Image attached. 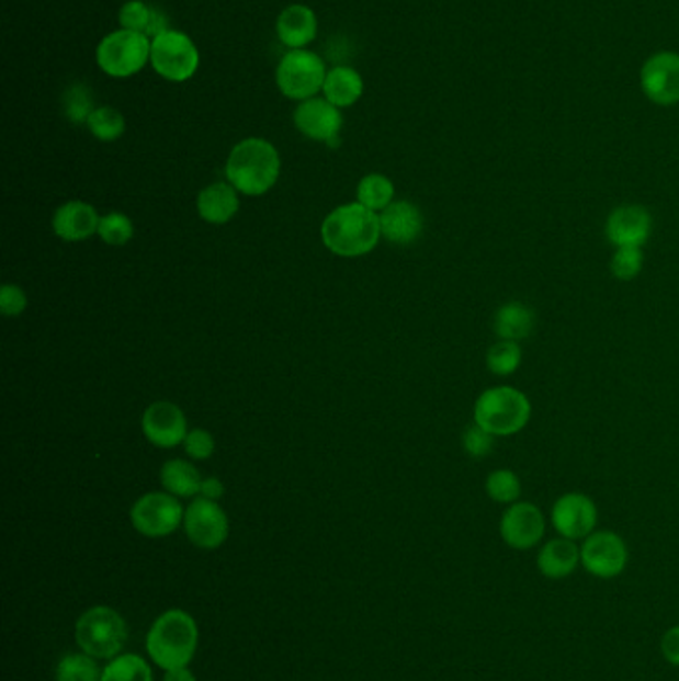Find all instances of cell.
I'll return each mask as SVG.
<instances>
[{
  "instance_id": "cell-1",
  "label": "cell",
  "mask_w": 679,
  "mask_h": 681,
  "mask_svg": "<svg viewBox=\"0 0 679 681\" xmlns=\"http://www.w3.org/2000/svg\"><path fill=\"white\" fill-rule=\"evenodd\" d=\"M381 236L377 212L359 202L335 207L321 226L325 248L339 258L367 256L377 248Z\"/></svg>"
},
{
  "instance_id": "cell-2",
  "label": "cell",
  "mask_w": 679,
  "mask_h": 681,
  "mask_svg": "<svg viewBox=\"0 0 679 681\" xmlns=\"http://www.w3.org/2000/svg\"><path fill=\"white\" fill-rule=\"evenodd\" d=\"M197 644L200 627L194 616L180 608L166 610L156 617L146 636V651L163 671L188 668L194 660Z\"/></svg>"
},
{
  "instance_id": "cell-3",
  "label": "cell",
  "mask_w": 679,
  "mask_h": 681,
  "mask_svg": "<svg viewBox=\"0 0 679 681\" xmlns=\"http://www.w3.org/2000/svg\"><path fill=\"white\" fill-rule=\"evenodd\" d=\"M281 172L280 151L263 138H246L229 151L226 178L239 194L258 197L278 184Z\"/></svg>"
},
{
  "instance_id": "cell-4",
  "label": "cell",
  "mask_w": 679,
  "mask_h": 681,
  "mask_svg": "<svg viewBox=\"0 0 679 681\" xmlns=\"http://www.w3.org/2000/svg\"><path fill=\"white\" fill-rule=\"evenodd\" d=\"M76 646L94 660H114L128 642V626L120 612L110 605L88 608L75 624Z\"/></svg>"
},
{
  "instance_id": "cell-5",
  "label": "cell",
  "mask_w": 679,
  "mask_h": 681,
  "mask_svg": "<svg viewBox=\"0 0 679 681\" xmlns=\"http://www.w3.org/2000/svg\"><path fill=\"white\" fill-rule=\"evenodd\" d=\"M532 405L522 390L514 387L486 389L475 402V422L495 436L520 433L530 421Z\"/></svg>"
},
{
  "instance_id": "cell-6",
  "label": "cell",
  "mask_w": 679,
  "mask_h": 681,
  "mask_svg": "<svg viewBox=\"0 0 679 681\" xmlns=\"http://www.w3.org/2000/svg\"><path fill=\"white\" fill-rule=\"evenodd\" d=\"M151 41L146 34L116 31L104 36L97 48V63L104 75L129 78L150 60Z\"/></svg>"
},
{
  "instance_id": "cell-7",
  "label": "cell",
  "mask_w": 679,
  "mask_h": 681,
  "mask_svg": "<svg viewBox=\"0 0 679 681\" xmlns=\"http://www.w3.org/2000/svg\"><path fill=\"white\" fill-rule=\"evenodd\" d=\"M325 78L327 70L324 60L305 48L285 53L275 70L281 94L299 102L319 94V90H324Z\"/></svg>"
},
{
  "instance_id": "cell-8",
  "label": "cell",
  "mask_w": 679,
  "mask_h": 681,
  "mask_svg": "<svg viewBox=\"0 0 679 681\" xmlns=\"http://www.w3.org/2000/svg\"><path fill=\"white\" fill-rule=\"evenodd\" d=\"M150 63L166 80L185 82L197 72L200 53L188 34L170 29L151 38Z\"/></svg>"
},
{
  "instance_id": "cell-9",
  "label": "cell",
  "mask_w": 679,
  "mask_h": 681,
  "mask_svg": "<svg viewBox=\"0 0 679 681\" xmlns=\"http://www.w3.org/2000/svg\"><path fill=\"white\" fill-rule=\"evenodd\" d=\"M185 510L170 492H148L134 502L129 520L146 538H166L184 524Z\"/></svg>"
},
{
  "instance_id": "cell-10",
  "label": "cell",
  "mask_w": 679,
  "mask_h": 681,
  "mask_svg": "<svg viewBox=\"0 0 679 681\" xmlns=\"http://www.w3.org/2000/svg\"><path fill=\"white\" fill-rule=\"evenodd\" d=\"M640 88L644 97L661 109L679 102V53L661 50L649 56L640 68Z\"/></svg>"
},
{
  "instance_id": "cell-11",
  "label": "cell",
  "mask_w": 679,
  "mask_h": 681,
  "mask_svg": "<svg viewBox=\"0 0 679 681\" xmlns=\"http://www.w3.org/2000/svg\"><path fill=\"white\" fill-rule=\"evenodd\" d=\"M184 530L188 541L202 551H216L224 546L229 534L226 510L216 500L195 497L185 509Z\"/></svg>"
},
{
  "instance_id": "cell-12",
  "label": "cell",
  "mask_w": 679,
  "mask_h": 681,
  "mask_svg": "<svg viewBox=\"0 0 679 681\" xmlns=\"http://www.w3.org/2000/svg\"><path fill=\"white\" fill-rule=\"evenodd\" d=\"M552 524L562 538H588L598 524V509L582 492H568L552 507Z\"/></svg>"
},
{
  "instance_id": "cell-13",
  "label": "cell",
  "mask_w": 679,
  "mask_h": 681,
  "mask_svg": "<svg viewBox=\"0 0 679 681\" xmlns=\"http://www.w3.org/2000/svg\"><path fill=\"white\" fill-rule=\"evenodd\" d=\"M580 554L584 568L598 578H615L624 572L627 564L625 542L610 530L592 532L584 542Z\"/></svg>"
},
{
  "instance_id": "cell-14",
  "label": "cell",
  "mask_w": 679,
  "mask_h": 681,
  "mask_svg": "<svg viewBox=\"0 0 679 681\" xmlns=\"http://www.w3.org/2000/svg\"><path fill=\"white\" fill-rule=\"evenodd\" d=\"M144 436L158 449H173L188 436V421L178 405L170 400H156L142 417Z\"/></svg>"
},
{
  "instance_id": "cell-15",
  "label": "cell",
  "mask_w": 679,
  "mask_h": 681,
  "mask_svg": "<svg viewBox=\"0 0 679 681\" xmlns=\"http://www.w3.org/2000/svg\"><path fill=\"white\" fill-rule=\"evenodd\" d=\"M295 128L309 140L337 144L343 128V114L327 98H309L293 112Z\"/></svg>"
},
{
  "instance_id": "cell-16",
  "label": "cell",
  "mask_w": 679,
  "mask_h": 681,
  "mask_svg": "<svg viewBox=\"0 0 679 681\" xmlns=\"http://www.w3.org/2000/svg\"><path fill=\"white\" fill-rule=\"evenodd\" d=\"M546 530V520L539 507L530 502H514L502 514L500 536L514 551L534 548Z\"/></svg>"
},
{
  "instance_id": "cell-17",
  "label": "cell",
  "mask_w": 679,
  "mask_h": 681,
  "mask_svg": "<svg viewBox=\"0 0 679 681\" xmlns=\"http://www.w3.org/2000/svg\"><path fill=\"white\" fill-rule=\"evenodd\" d=\"M652 216L646 207H615L606 222V238L615 248H642L652 236Z\"/></svg>"
},
{
  "instance_id": "cell-18",
  "label": "cell",
  "mask_w": 679,
  "mask_h": 681,
  "mask_svg": "<svg viewBox=\"0 0 679 681\" xmlns=\"http://www.w3.org/2000/svg\"><path fill=\"white\" fill-rule=\"evenodd\" d=\"M378 222H381L383 238L395 246L415 243L421 238L422 227H425L421 209L405 200L393 202L387 209H383L378 214Z\"/></svg>"
},
{
  "instance_id": "cell-19",
  "label": "cell",
  "mask_w": 679,
  "mask_h": 681,
  "mask_svg": "<svg viewBox=\"0 0 679 681\" xmlns=\"http://www.w3.org/2000/svg\"><path fill=\"white\" fill-rule=\"evenodd\" d=\"M100 216L97 207L90 206L87 202H66L58 207L53 216V229L56 236L63 241H84L98 234Z\"/></svg>"
},
{
  "instance_id": "cell-20",
  "label": "cell",
  "mask_w": 679,
  "mask_h": 681,
  "mask_svg": "<svg viewBox=\"0 0 679 681\" xmlns=\"http://www.w3.org/2000/svg\"><path fill=\"white\" fill-rule=\"evenodd\" d=\"M238 212L239 192L229 182L207 185L197 195V214L207 224L224 226L227 222H231Z\"/></svg>"
},
{
  "instance_id": "cell-21",
  "label": "cell",
  "mask_w": 679,
  "mask_h": 681,
  "mask_svg": "<svg viewBox=\"0 0 679 681\" xmlns=\"http://www.w3.org/2000/svg\"><path fill=\"white\" fill-rule=\"evenodd\" d=\"M278 36L281 44L290 46V50H297L315 41L317 36V16L305 4H292L278 16Z\"/></svg>"
},
{
  "instance_id": "cell-22",
  "label": "cell",
  "mask_w": 679,
  "mask_h": 681,
  "mask_svg": "<svg viewBox=\"0 0 679 681\" xmlns=\"http://www.w3.org/2000/svg\"><path fill=\"white\" fill-rule=\"evenodd\" d=\"M580 563H582L580 548L568 538L546 542L539 554L540 572L552 580H561V578L570 576Z\"/></svg>"
},
{
  "instance_id": "cell-23",
  "label": "cell",
  "mask_w": 679,
  "mask_h": 681,
  "mask_svg": "<svg viewBox=\"0 0 679 681\" xmlns=\"http://www.w3.org/2000/svg\"><path fill=\"white\" fill-rule=\"evenodd\" d=\"M118 19L120 26L124 31L146 34L148 38H156V36H160L166 31H170L166 14L158 11V9H154L150 4H146V2H142V0H128L120 9Z\"/></svg>"
},
{
  "instance_id": "cell-24",
  "label": "cell",
  "mask_w": 679,
  "mask_h": 681,
  "mask_svg": "<svg viewBox=\"0 0 679 681\" xmlns=\"http://www.w3.org/2000/svg\"><path fill=\"white\" fill-rule=\"evenodd\" d=\"M324 94L337 109L353 106L363 97V78L351 66H335L325 78Z\"/></svg>"
},
{
  "instance_id": "cell-25",
  "label": "cell",
  "mask_w": 679,
  "mask_h": 681,
  "mask_svg": "<svg viewBox=\"0 0 679 681\" xmlns=\"http://www.w3.org/2000/svg\"><path fill=\"white\" fill-rule=\"evenodd\" d=\"M534 329V314L529 305L510 302L498 307L495 315V333L500 341H522Z\"/></svg>"
},
{
  "instance_id": "cell-26",
  "label": "cell",
  "mask_w": 679,
  "mask_h": 681,
  "mask_svg": "<svg viewBox=\"0 0 679 681\" xmlns=\"http://www.w3.org/2000/svg\"><path fill=\"white\" fill-rule=\"evenodd\" d=\"M160 480H162L163 490L173 497L192 498L200 495L204 478L200 476L192 463L182 461V458H173L162 466Z\"/></svg>"
},
{
  "instance_id": "cell-27",
  "label": "cell",
  "mask_w": 679,
  "mask_h": 681,
  "mask_svg": "<svg viewBox=\"0 0 679 681\" xmlns=\"http://www.w3.org/2000/svg\"><path fill=\"white\" fill-rule=\"evenodd\" d=\"M357 202L373 212H383L395 202V185L383 173H369L357 185Z\"/></svg>"
},
{
  "instance_id": "cell-28",
  "label": "cell",
  "mask_w": 679,
  "mask_h": 681,
  "mask_svg": "<svg viewBox=\"0 0 679 681\" xmlns=\"http://www.w3.org/2000/svg\"><path fill=\"white\" fill-rule=\"evenodd\" d=\"M102 681H154V671L138 654H120L102 668Z\"/></svg>"
},
{
  "instance_id": "cell-29",
  "label": "cell",
  "mask_w": 679,
  "mask_h": 681,
  "mask_svg": "<svg viewBox=\"0 0 679 681\" xmlns=\"http://www.w3.org/2000/svg\"><path fill=\"white\" fill-rule=\"evenodd\" d=\"M55 678L56 681H102V668L84 651L66 654L56 666Z\"/></svg>"
},
{
  "instance_id": "cell-30",
  "label": "cell",
  "mask_w": 679,
  "mask_h": 681,
  "mask_svg": "<svg viewBox=\"0 0 679 681\" xmlns=\"http://www.w3.org/2000/svg\"><path fill=\"white\" fill-rule=\"evenodd\" d=\"M90 134L100 141H116L126 132V120L118 110L100 106L87 122Z\"/></svg>"
},
{
  "instance_id": "cell-31",
  "label": "cell",
  "mask_w": 679,
  "mask_h": 681,
  "mask_svg": "<svg viewBox=\"0 0 679 681\" xmlns=\"http://www.w3.org/2000/svg\"><path fill=\"white\" fill-rule=\"evenodd\" d=\"M522 363V349L517 341H498L486 353V367L498 377L512 375Z\"/></svg>"
},
{
  "instance_id": "cell-32",
  "label": "cell",
  "mask_w": 679,
  "mask_h": 681,
  "mask_svg": "<svg viewBox=\"0 0 679 681\" xmlns=\"http://www.w3.org/2000/svg\"><path fill=\"white\" fill-rule=\"evenodd\" d=\"M486 495L498 504H514L522 495L520 478L508 468H498L486 476Z\"/></svg>"
},
{
  "instance_id": "cell-33",
  "label": "cell",
  "mask_w": 679,
  "mask_h": 681,
  "mask_svg": "<svg viewBox=\"0 0 679 681\" xmlns=\"http://www.w3.org/2000/svg\"><path fill=\"white\" fill-rule=\"evenodd\" d=\"M98 236L112 248L126 246L129 239L134 238V224L126 214L122 212H110L104 217H100Z\"/></svg>"
},
{
  "instance_id": "cell-34",
  "label": "cell",
  "mask_w": 679,
  "mask_h": 681,
  "mask_svg": "<svg viewBox=\"0 0 679 681\" xmlns=\"http://www.w3.org/2000/svg\"><path fill=\"white\" fill-rule=\"evenodd\" d=\"M65 104L66 118L72 124H84L94 112V97L92 90L87 84H72L65 92L63 98Z\"/></svg>"
},
{
  "instance_id": "cell-35",
  "label": "cell",
  "mask_w": 679,
  "mask_h": 681,
  "mask_svg": "<svg viewBox=\"0 0 679 681\" xmlns=\"http://www.w3.org/2000/svg\"><path fill=\"white\" fill-rule=\"evenodd\" d=\"M644 268V251L642 248H615V253L610 261V270L615 280L632 282L640 275Z\"/></svg>"
},
{
  "instance_id": "cell-36",
  "label": "cell",
  "mask_w": 679,
  "mask_h": 681,
  "mask_svg": "<svg viewBox=\"0 0 679 681\" xmlns=\"http://www.w3.org/2000/svg\"><path fill=\"white\" fill-rule=\"evenodd\" d=\"M464 451L473 458H485L495 449V434L488 433L483 427L473 424L463 434Z\"/></svg>"
},
{
  "instance_id": "cell-37",
  "label": "cell",
  "mask_w": 679,
  "mask_h": 681,
  "mask_svg": "<svg viewBox=\"0 0 679 681\" xmlns=\"http://www.w3.org/2000/svg\"><path fill=\"white\" fill-rule=\"evenodd\" d=\"M185 453L188 456H192L194 461H205L210 458L214 451H216V443H214V436L204 431V429H194L190 431L184 441Z\"/></svg>"
},
{
  "instance_id": "cell-38",
  "label": "cell",
  "mask_w": 679,
  "mask_h": 681,
  "mask_svg": "<svg viewBox=\"0 0 679 681\" xmlns=\"http://www.w3.org/2000/svg\"><path fill=\"white\" fill-rule=\"evenodd\" d=\"M26 305H29V297L19 285L7 283L0 287V314L7 317H19L24 314Z\"/></svg>"
},
{
  "instance_id": "cell-39",
  "label": "cell",
  "mask_w": 679,
  "mask_h": 681,
  "mask_svg": "<svg viewBox=\"0 0 679 681\" xmlns=\"http://www.w3.org/2000/svg\"><path fill=\"white\" fill-rule=\"evenodd\" d=\"M661 654L669 663L679 666V626L668 629L666 636L661 638Z\"/></svg>"
},
{
  "instance_id": "cell-40",
  "label": "cell",
  "mask_w": 679,
  "mask_h": 681,
  "mask_svg": "<svg viewBox=\"0 0 679 681\" xmlns=\"http://www.w3.org/2000/svg\"><path fill=\"white\" fill-rule=\"evenodd\" d=\"M224 492H226V488H224V483L216 478V476H210V478H204L202 480V488H200V497L207 498V500H219V498L224 497Z\"/></svg>"
},
{
  "instance_id": "cell-41",
  "label": "cell",
  "mask_w": 679,
  "mask_h": 681,
  "mask_svg": "<svg viewBox=\"0 0 679 681\" xmlns=\"http://www.w3.org/2000/svg\"><path fill=\"white\" fill-rule=\"evenodd\" d=\"M162 681H197L194 671L190 668H176V670L163 671Z\"/></svg>"
}]
</instances>
